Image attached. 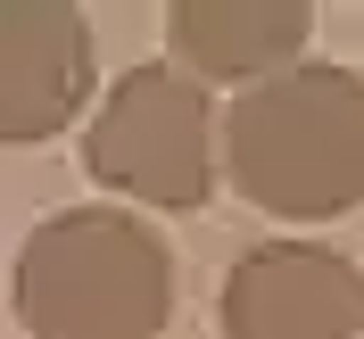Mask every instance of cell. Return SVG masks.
Here are the masks:
<instances>
[{
  "label": "cell",
  "instance_id": "cell-1",
  "mask_svg": "<svg viewBox=\"0 0 364 339\" xmlns=\"http://www.w3.org/2000/svg\"><path fill=\"white\" fill-rule=\"evenodd\" d=\"M224 174L257 215H348L364 199V83L298 58L224 108Z\"/></svg>",
  "mask_w": 364,
  "mask_h": 339
},
{
  "label": "cell",
  "instance_id": "cell-5",
  "mask_svg": "<svg viewBox=\"0 0 364 339\" xmlns=\"http://www.w3.org/2000/svg\"><path fill=\"white\" fill-rule=\"evenodd\" d=\"M91 99V25L75 0H0V141H50Z\"/></svg>",
  "mask_w": 364,
  "mask_h": 339
},
{
  "label": "cell",
  "instance_id": "cell-3",
  "mask_svg": "<svg viewBox=\"0 0 364 339\" xmlns=\"http://www.w3.org/2000/svg\"><path fill=\"white\" fill-rule=\"evenodd\" d=\"M83 166L124 199L191 215L215 190V99L182 67H133L116 75L100 116L83 124Z\"/></svg>",
  "mask_w": 364,
  "mask_h": 339
},
{
  "label": "cell",
  "instance_id": "cell-4",
  "mask_svg": "<svg viewBox=\"0 0 364 339\" xmlns=\"http://www.w3.org/2000/svg\"><path fill=\"white\" fill-rule=\"evenodd\" d=\"M224 339H356L364 273L323 240H257L224 273Z\"/></svg>",
  "mask_w": 364,
  "mask_h": 339
},
{
  "label": "cell",
  "instance_id": "cell-6",
  "mask_svg": "<svg viewBox=\"0 0 364 339\" xmlns=\"http://www.w3.org/2000/svg\"><path fill=\"white\" fill-rule=\"evenodd\" d=\"M166 42H174L182 75L249 91L298 67V50L315 42V0H174Z\"/></svg>",
  "mask_w": 364,
  "mask_h": 339
},
{
  "label": "cell",
  "instance_id": "cell-2",
  "mask_svg": "<svg viewBox=\"0 0 364 339\" xmlns=\"http://www.w3.org/2000/svg\"><path fill=\"white\" fill-rule=\"evenodd\" d=\"M17 323L33 339H158L174 323V249L149 215L67 207L17 249Z\"/></svg>",
  "mask_w": 364,
  "mask_h": 339
}]
</instances>
